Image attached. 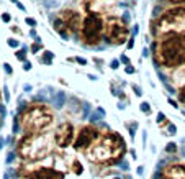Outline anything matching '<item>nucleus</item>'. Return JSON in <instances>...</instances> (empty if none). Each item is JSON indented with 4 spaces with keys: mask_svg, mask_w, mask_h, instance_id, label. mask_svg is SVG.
I'll list each match as a JSON object with an SVG mask.
<instances>
[{
    "mask_svg": "<svg viewBox=\"0 0 185 179\" xmlns=\"http://www.w3.org/2000/svg\"><path fill=\"white\" fill-rule=\"evenodd\" d=\"M152 56L159 66L179 69L185 66V33H167L156 38Z\"/></svg>",
    "mask_w": 185,
    "mask_h": 179,
    "instance_id": "obj_1",
    "label": "nucleus"
},
{
    "mask_svg": "<svg viewBox=\"0 0 185 179\" xmlns=\"http://www.w3.org/2000/svg\"><path fill=\"white\" fill-rule=\"evenodd\" d=\"M124 154H126L124 138L116 132H103L94 146L85 153V158L92 164L111 166L121 161Z\"/></svg>",
    "mask_w": 185,
    "mask_h": 179,
    "instance_id": "obj_2",
    "label": "nucleus"
},
{
    "mask_svg": "<svg viewBox=\"0 0 185 179\" xmlns=\"http://www.w3.org/2000/svg\"><path fill=\"white\" fill-rule=\"evenodd\" d=\"M53 108L44 102H31L28 104L18 117L20 128L26 135H38L46 133L54 123Z\"/></svg>",
    "mask_w": 185,
    "mask_h": 179,
    "instance_id": "obj_3",
    "label": "nucleus"
},
{
    "mask_svg": "<svg viewBox=\"0 0 185 179\" xmlns=\"http://www.w3.org/2000/svg\"><path fill=\"white\" fill-rule=\"evenodd\" d=\"M54 138L49 133H38V135H23L17 143V154L23 163H39L53 154Z\"/></svg>",
    "mask_w": 185,
    "mask_h": 179,
    "instance_id": "obj_4",
    "label": "nucleus"
},
{
    "mask_svg": "<svg viewBox=\"0 0 185 179\" xmlns=\"http://www.w3.org/2000/svg\"><path fill=\"white\" fill-rule=\"evenodd\" d=\"M151 31L156 38L167 33H185V7L166 10L157 20L152 22Z\"/></svg>",
    "mask_w": 185,
    "mask_h": 179,
    "instance_id": "obj_5",
    "label": "nucleus"
},
{
    "mask_svg": "<svg viewBox=\"0 0 185 179\" xmlns=\"http://www.w3.org/2000/svg\"><path fill=\"white\" fill-rule=\"evenodd\" d=\"M103 28H105V20L98 15L94 13H87V17L82 20L79 35H80V41L87 46H97L102 41V35H103Z\"/></svg>",
    "mask_w": 185,
    "mask_h": 179,
    "instance_id": "obj_6",
    "label": "nucleus"
},
{
    "mask_svg": "<svg viewBox=\"0 0 185 179\" xmlns=\"http://www.w3.org/2000/svg\"><path fill=\"white\" fill-rule=\"evenodd\" d=\"M103 35H105L107 43L118 46V44H123L130 40V28H128V23L124 22L121 17L110 15V17H107V20H105Z\"/></svg>",
    "mask_w": 185,
    "mask_h": 179,
    "instance_id": "obj_7",
    "label": "nucleus"
},
{
    "mask_svg": "<svg viewBox=\"0 0 185 179\" xmlns=\"http://www.w3.org/2000/svg\"><path fill=\"white\" fill-rule=\"evenodd\" d=\"M102 130L95 125H84L77 130L75 133V138H74V143H72V148L75 150L77 153H84L85 154L88 150L94 146V143L100 138L102 135Z\"/></svg>",
    "mask_w": 185,
    "mask_h": 179,
    "instance_id": "obj_8",
    "label": "nucleus"
},
{
    "mask_svg": "<svg viewBox=\"0 0 185 179\" xmlns=\"http://www.w3.org/2000/svg\"><path fill=\"white\" fill-rule=\"evenodd\" d=\"M53 138H54V145L58 146L59 150L72 146L74 138H75V127L71 123V122H62V123L54 130Z\"/></svg>",
    "mask_w": 185,
    "mask_h": 179,
    "instance_id": "obj_9",
    "label": "nucleus"
},
{
    "mask_svg": "<svg viewBox=\"0 0 185 179\" xmlns=\"http://www.w3.org/2000/svg\"><path fill=\"white\" fill-rule=\"evenodd\" d=\"M115 7L113 0H84V9L87 13H94L98 17L108 15Z\"/></svg>",
    "mask_w": 185,
    "mask_h": 179,
    "instance_id": "obj_10",
    "label": "nucleus"
},
{
    "mask_svg": "<svg viewBox=\"0 0 185 179\" xmlns=\"http://www.w3.org/2000/svg\"><path fill=\"white\" fill-rule=\"evenodd\" d=\"M159 179H185L183 163H169L159 171Z\"/></svg>",
    "mask_w": 185,
    "mask_h": 179,
    "instance_id": "obj_11",
    "label": "nucleus"
},
{
    "mask_svg": "<svg viewBox=\"0 0 185 179\" xmlns=\"http://www.w3.org/2000/svg\"><path fill=\"white\" fill-rule=\"evenodd\" d=\"M64 23L67 25V28H69L71 35L72 33H77V31L80 30V25H82V17H80L79 12L75 10H71V9H66V10H61V13H59V17Z\"/></svg>",
    "mask_w": 185,
    "mask_h": 179,
    "instance_id": "obj_12",
    "label": "nucleus"
},
{
    "mask_svg": "<svg viewBox=\"0 0 185 179\" xmlns=\"http://www.w3.org/2000/svg\"><path fill=\"white\" fill-rule=\"evenodd\" d=\"M25 179H64V173L58 171L53 166H41L36 171H33L31 174H28Z\"/></svg>",
    "mask_w": 185,
    "mask_h": 179,
    "instance_id": "obj_13",
    "label": "nucleus"
},
{
    "mask_svg": "<svg viewBox=\"0 0 185 179\" xmlns=\"http://www.w3.org/2000/svg\"><path fill=\"white\" fill-rule=\"evenodd\" d=\"M170 79H172V84H174L177 89L182 87V85L185 84V66L179 67V69H174Z\"/></svg>",
    "mask_w": 185,
    "mask_h": 179,
    "instance_id": "obj_14",
    "label": "nucleus"
},
{
    "mask_svg": "<svg viewBox=\"0 0 185 179\" xmlns=\"http://www.w3.org/2000/svg\"><path fill=\"white\" fill-rule=\"evenodd\" d=\"M53 26H54V30L58 31V33L61 35L64 40H69L71 31H69V28H67V25L62 22L61 18H56V20H54V23H53Z\"/></svg>",
    "mask_w": 185,
    "mask_h": 179,
    "instance_id": "obj_15",
    "label": "nucleus"
},
{
    "mask_svg": "<svg viewBox=\"0 0 185 179\" xmlns=\"http://www.w3.org/2000/svg\"><path fill=\"white\" fill-rule=\"evenodd\" d=\"M69 169H71L72 174H75V176H80V174L84 173V166H82V163H80L77 158L71 160V163H69Z\"/></svg>",
    "mask_w": 185,
    "mask_h": 179,
    "instance_id": "obj_16",
    "label": "nucleus"
},
{
    "mask_svg": "<svg viewBox=\"0 0 185 179\" xmlns=\"http://www.w3.org/2000/svg\"><path fill=\"white\" fill-rule=\"evenodd\" d=\"M53 59H54V54H53V53H49V51H44V53H43V58H41V63H43V64H46V66H51V64H53Z\"/></svg>",
    "mask_w": 185,
    "mask_h": 179,
    "instance_id": "obj_17",
    "label": "nucleus"
},
{
    "mask_svg": "<svg viewBox=\"0 0 185 179\" xmlns=\"http://www.w3.org/2000/svg\"><path fill=\"white\" fill-rule=\"evenodd\" d=\"M177 97H179V102L185 107V84L182 85V87L177 89Z\"/></svg>",
    "mask_w": 185,
    "mask_h": 179,
    "instance_id": "obj_18",
    "label": "nucleus"
},
{
    "mask_svg": "<svg viewBox=\"0 0 185 179\" xmlns=\"http://www.w3.org/2000/svg\"><path fill=\"white\" fill-rule=\"evenodd\" d=\"M139 108H141V112H143V113H147V115L151 113V105L147 104V102H141V105H139Z\"/></svg>",
    "mask_w": 185,
    "mask_h": 179,
    "instance_id": "obj_19",
    "label": "nucleus"
},
{
    "mask_svg": "<svg viewBox=\"0 0 185 179\" xmlns=\"http://www.w3.org/2000/svg\"><path fill=\"white\" fill-rule=\"evenodd\" d=\"M69 61H72V63H79L80 66H85V64H87V59L80 58V56H75V58H69Z\"/></svg>",
    "mask_w": 185,
    "mask_h": 179,
    "instance_id": "obj_20",
    "label": "nucleus"
},
{
    "mask_svg": "<svg viewBox=\"0 0 185 179\" xmlns=\"http://www.w3.org/2000/svg\"><path fill=\"white\" fill-rule=\"evenodd\" d=\"M166 153H177V145L175 143H167Z\"/></svg>",
    "mask_w": 185,
    "mask_h": 179,
    "instance_id": "obj_21",
    "label": "nucleus"
},
{
    "mask_svg": "<svg viewBox=\"0 0 185 179\" xmlns=\"http://www.w3.org/2000/svg\"><path fill=\"white\" fill-rule=\"evenodd\" d=\"M7 44L12 46V48H18L20 46V41H18V40H15V38H8V40H7Z\"/></svg>",
    "mask_w": 185,
    "mask_h": 179,
    "instance_id": "obj_22",
    "label": "nucleus"
},
{
    "mask_svg": "<svg viewBox=\"0 0 185 179\" xmlns=\"http://www.w3.org/2000/svg\"><path fill=\"white\" fill-rule=\"evenodd\" d=\"M17 58H18L20 61H25V59H26V50H25V48L17 51Z\"/></svg>",
    "mask_w": 185,
    "mask_h": 179,
    "instance_id": "obj_23",
    "label": "nucleus"
},
{
    "mask_svg": "<svg viewBox=\"0 0 185 179\" xmlns=\"http://www.w3.org/2000/svg\"><path fill=\"white\" fill-rule=\"evenodd\" d=\"M41 43H39V41H36V43H33V44H31V53H33V54H36V53H38L39 50H41Z\"/></svg>",
    "mask_w": 185,
    "mask_h": 179,
    "instance_id": "obj_24",
    "label": "nucleus"
},
{
    "mask_svg": "<svg viewBox=\"0 0 185 179\" xmlns=\"http://www.w3.org/2000/svg\"><path fill=\"white\" fill-rule=\"evenodd\" d=\"M25 23H26V25L30 26V28H35L36 25H38V23H36V20H35V18H31V17H28V18L25 20Z\"/></svg>",
    "mask_w": 185,
    "mask_h": 179,
    "instance_id": "obj_25",
    "label": "nucleus"
},
{
    "mask_svg": "<svg viewBox=\"0 0 185 179\" xmlns=\"http://www.w3.org/2000/svg\"><path fill=\"white\" fill-rule=\"evenodd\" d=\"M10 20H12V15L10 13H2V22L3 23H10Z\"/></svg>",
    "mask_w": 185,
    "mask_h": 179,
    "instance_id": "obj_26",
    "label": "nucleus"
},
{
    "mask_svg": "<svg viewBox=\"0 0 185 179\" xmlns=\"http://www.w3.org/2000/svg\"><path fill=\"white\" fill-rule=\"evenodd\" d=\"M124 71H126V74H134V72H136V69L133 67L131 64H128V66L124 67Z\"/></svg>",
    "mask_w": 185,
    "mask_h": 179,
    "instance_id": "obj_27",
    "label": "nucleus"
},
{
    "mask_svg": "<svg viewBox=\"0 0 185 179\" xmlns=\"http://www.w3.org/2000/svg\"><path fill=\"white\" fill-rule=\"evenodd\" d=\"M133 91H134V94H136V95H139V97L143 95V91L138 87V85H133Z\"/></svg>",
    "mask_w": 185,
    "mask_h": 179,
    "instance_id": "obj_28",
    "label": "nucleus"
},
{
    "mask_svg": "<svg viewBox=\"0 0 185 179\" xmlns=\"http://www.w3.org/2000/svg\"><path fill=\"white\" fill-rule=\"evenodd\" d=\"M118 66H120V61H118V59H113V61H111V64H110L111 69H118Z\"/></svg>",
    "mask_w": 185,
    "mask_h": 179,
    "instance_id": "obj_29",
    "label": "nucleus"
},
{
    "mask_svg": "<svg viewBox=\"0 0 185 179\" xmlns=\"http://www.w3.org/2000/svg\"><path fill=\"white\" fill-rule=\"evenodd\" d=\"M120 61H121L123 64H126V66H128V64H131V63H130V58H128V56H124V54L120 58Z\"/></svg>",
    "mask_w": 185,
    "mask_h": 179,
    "instance_id": "obj_30",
    "label": "nucleus"
},
{
    "mask_svg": "<svg viewBox=\"0 0 185 179\" xmlns=\"http://www.w3.org/2000/svg\"><path fill=\"white\" fill-rule=\"evenodd\" d=\"M3 67H5V72H7V74H12V72H13V69L10 67V64L5 63V64H3Z\"/></svg>",
    "mask_w": 185,
    "mask_h": 179,
    "instance_id": "obj_31",
    "label": "nucleus"
},
{
    "mask_svg": "<svg viewBox=\"0 0 185 179\" xmlns=\"http://www.w3.org/2000/svg\"><path fill=\"white\" fill-rule=\"evenodd\" d=\"M23 69H25V71H30V69H31V63H30V61H25V64H23Z\"/></svg>",
    "mask_w": 185,
    "mask_h": 179,
    "instance_id": "obj_32",
    "label": "nucleus"
},
{
    "mask_svg": "<svg viewBox=\"0 0 185 179\" xmlns=\"http://www.w3.org/2000/svg\"><path fill=\"white\" fill-rule=\"evenodd\" d=\"M169 104H170V105H172V107H174V108H179V104H177L174 99H169Z\"/></svg>",
    "mask_w": 185,
    "mask_h": 179,
    "instance_id": "obj_33",
    "label": "nucleus"
},
{
    "mask_svg": "<svg viewBox=\"0 0 185 179\" xmlns=\"http://www.w3.org/2000/svg\"><path fill=\"white\" fill-rule=\"evenodd\" d=\"M133 46H134V38H130V40H128V48L131 50Z\"/></svg>",
    "mask_w": 185,
    "mask_h": 179,
    "instance_id": "obj_34",
    "label": "nucleus"
},
{
    "mask_svg": "<svg viewBox=\"0 0 185 179\" xmlns=\"http://www.w3.org/2000/svg\"><path fill=\"white\" fill-rule=\"evenodd\" d=\"M17 7H18V9L21 10V12H25V10H26V9H25V5H23V3H20V2H17Z\"/></svg>",
    "mask_w": 185,
    "mask_h": 179,
    "instance_id": "obj_35",
    "label": "nucleus"
},
{
    "mask_svg": "<svg viewBox=\"0 0 185 179\" xmlns=\"http://www.w3.org/2000/svg\"><path fill=\"white\" fill-rule=\"evenodd\" d=\"M167 2H170V3H183L185 0H167Z\"/></svg>",
    "mask_w": 185,
    "mask_h": 179,
    "instance_id": "obj_36",
    "label": "nucleus"
},
{
    "mask_svg": "<svg viewBox=\"0 0 185 179\" xmlns=\"http://www.w3.org/2000/svg\"><path fill=\"white\" fill-rule=\"evenodd\" d=\"M108 179H120V177H108Z\"/></svg>",
    "mask_w": 185,
    "mask_h": 179,
    "instance_id": "obj_37",
    "label": "nucleus"
},
{
    "mask_svg": "<svg viewBox=\"0 0 185 179\" xmlns=\"http://www.w3.org/2000/svg\"><path fill=\"white\" fill-rule=\"evenodd\" d=\"M12 2H13V3H17V2H18V0H12Z\"/></svg>",
    "mask_w": 185,
    "mask_h": 179,
    "instance_id": "obj_38",
    "label": "nucleus"
}]
</instances>
